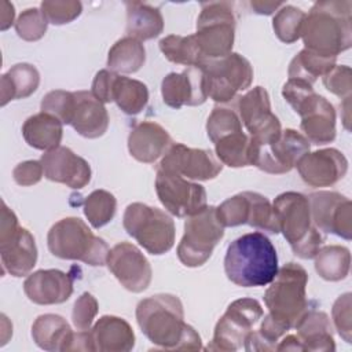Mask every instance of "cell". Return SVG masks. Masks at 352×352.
Here are the masks:
<instances>
[{
    "label": "cell",
    "instance_id": "9a60e30c",
    "mask_svg": "<svg viewBox=\"0 0 352 352\" xmlns=\"http://www.w3.org/2000/svg\"><path fill=\"white\" fill-rule=\"evenodd\" d=\"M158 168L187 180H212L221 172L223 164L212 150L191 148L183 143H172Z\"/></svg>",
    "mask_w": 352,
    "mask_h": 352
},
{
    "label": "cell",
    "instance_id": "484cf974",
    "mask_svg": "<svg viewBox=\"0 0 352 352\" xmlns=\"http://www.w3.org/2000/svg\"><path fill=\"white\" fill-rule=\"evenodd\" d=\"M91 334L95 344V351L99 352H128L135 346V333L131 324L118 316H100Z\"/></svg>",
    "mask_w": 352,
    "mask_h": 352
},
{
    "label": "cell",
    "instance_id": "ee69618b",
    "mask_svg": "<svg viewBox=\"0 0 352 352\" xmlns=\"http://www.w3.org/2000/svg\"><path fill=\"white\" fill-rule=\"evenodd\" d=\"M48 23L65 25L74 21L82 11V6L77 0H47L40 6Z\"/></svg>",
    "mask_w": 352,
    "mask_h": 352
},
{
    "label": "cell",
    "instance_id": "4fadbf2b",
    "mask_svg": "<svg viewBox=\"0 0 352 352\" xmlns=\"http://www.w3.org/2000/svg\"><path fill=\"white\" fill-rule=\"evenodd\" d=\"M241 122L249 132V136L260 146H268L276 142L282 133L278 117L271 111L270 95L263 87H254L236 102Z\"/></svg>",
    "mask_w": 352,
    "mask_h": 352
},
{
    "label": "cell",
    "instance_id": "1f68e13d",
    "mask_svg": "<svg viewBox=\"0 0 352 352\" xmlns=\"http://www.w3.org/2000/svg\"><path fill=\"white\" fill-rule=\"evenodd\" d=\"M40 84L38 70L29 63H16L1 76V106L12 99L30 96Z\"/></svg>",
    "mask_w": 352,
    "mask_h": 352
},
{
    "label": "cell",
    "instance_id": "2e32d148",
    "mask_svg": "<svg viewBox=\"0 0 352 352\" xmlns=\"http://www.w3.org/2000/svg\"><path fill=\"white\" fill-rule=\"evenodd\" d=\"M307 198L312 221L318 230L346 241L352 238V204L346 197L336 191H318Z\"/></svg>",
    "mask_w": 352,
    "mask_h": 352
},
{
    "label": "cell",
    "instance_id": "52a82bcc",
    "mask_svg": "<svg viewBox=\"0 0 352 352\" xmlns=\"http://www.w3.org/2000/svg\"><path fill=\"white\" fill-rule=\"evenodd\" d=\"M122 224L128 235L135 238L150 254H164L175 245V223L168 213L158 208L142 202L129 204L124 212Z\"/></svg>",
    "mask_w": 352,
    "mask_h": 352
},
{
    "label": "cell",
    "instance_id": "bcb514c9",
    "mask_svg": "<svg viewBox=\"0 0 352 352\" xmlns=\"http://www.w3.org/2000/svg\"><path fill=\"white\" fill-rule=\"evenodd\" d=\"M98 301L96 298L85 292L74 302L72 311V322L77 330H89L95 316L98 315Z\"/></svg>",
    "mask_w": 352,
    "mask_h": 352
},
{
    "label": "cell",
    "instance_id": "6da1fadb",
    "mask_svg": "<svg viewBox=\"0 0 352 352\" xmlns=\"http://www.w3.org/2000/svg\"><path fill=\"white\" fill-rule=\"evenodd\" d=\"M136 320L143 334L166 351H199L202 341L195 329L184 322L183 304L177 296L161 293L136 305Z\"/></svg>",
    "mask_w": 352,
    "mask_h": 352
},
{
    "label": "cell",
    "instance_id": "ab89813d",
    "mask_svg": "<svg viewBox=\"0 0 352 352\" xmlns=\"http://www.w3.org/2000/svg\"><path fill=\"white\" fill-rule=\"evenodd\" d=\"M246 194L249 198V217L246 224L271 234L280 232L274 206L268 198L253 191H246Z\"/></svg>",
    "mask_w": 352,
    "mask_h": 352
},
{
    "label": "cell",
    "instance_id": "f907efd6",
    "mask_svg": "<svg viewBox=\"0 0 352 352\" xmlns=\"http://www.w3.org/2000/svg\"><path fill=\"white\" fill-rule=\"evenodd\" d=\"M117 76H118L117 73H114L109 69H103L96 73V76L92 81L91 92L102 103L113 102V85H114Z\"/></svg>",
    "mask_w": 352,
    "mask_h": 352
},
{
    "label": "cell",
    "instance_id": "836d02e7",
    "mask_svg": "<svg viewBox=\"0 0 352 352\" xmlns=\"http://www.w3.org/2000/svg\"><path fill=\"white\" fill-rule=\"evenodd\" d=\"M315 258V271L329 282H338L348 276L351 268V253L341 245L320 248Z\"/></svg>",
    "mask_w": 352,
    "mask_h": 352
},
{
    "label": "cell",
    "instance_id": "277c9868",
    "mask_svg": "<svg viewBox=\"0 0 352 352\" xmlns=\"http://www.w3.org/2000/svg\"><path fill=\"white\" fill-rule=\"evenodd\" d=\"M272 206L279 231L293 253L304 260L314 258L324 242V235L312 221L308 198L301 192L286 191L275 198Z\"/></svg>",
    "mask_w": 352,
    "mask_h": 352
},
{
    "label": "cell",
    "instance_id": "f6af8a7d",
    "mask_svg": "<svg viewBox=\"0 0 352 352\" xmlns=\"http://www.w3.org/2000/svg\"><path fill=\"white\" fill-rule=\"evenodd\" d=\"M74 103V94L63 89H54L44 95L41 100V111L58 117L63 124L70 122V116Z\"/></svg>",
    "mask_w": 352,
    "mask_h": 352
},
{
    "label": "cell",
    "instance_id": "d4e9b609",
    "mask_svg": "<svg viewBox=\"0 0 352 352\" xmlns=\"http://www.w3.org/2000/svg\"><path fill=\"white\" fill-rule=\"evenodd\" d=\"M172 143L168 131L154 121L136 124L128 136L129 154L144 164H153L164 157Z\"/></svg>",
    "mask_w": 352,
    "mask_h": 352
},
{
    "label": "cell",
    "instance_id": "ba28073f",
    "mask_svg": "<svg viewBox=\"0 0 352 352\" xmlns=\"http://www.w3.org/2000/svg\"><path fill=\"white\" fill-rule=\"evenodd\" d=\"M235 22L231 3L212 1L202 4L194 36L205 59H217L231 54Z\"/></svg>",
    "mask_w": 352,
    "mask_h": 352
},
{
    "label": "cell",
    "instance_id": "7dc6e473",
    "mask_svg": "<svg viewBox=\"0 0 352 352\" xmlns=\"http://www.w3.org/2000/svg\"><path fill=\"white\" fill-rule=\"evenodd\" d=\"M323 85L338 98H349L352 92V70L349 66H334L323 76Z\"/></svg>",
    "mask_w": 352,
    "mask_h": 352
},
{
    "label": "cell",
    "instance_id": "7c38bea8",
    "mask_svg": "<svg viewBox=\"0 0 352 352\" xmlns=\"http://www.w3.org/2000/svg\"><path fill=\"white\" fill-rule=\"evenodd\" d=\"M263 315V308L254 298L232 301L216 323L212 342L206 349L232 352L242 348Z\"/></svg>",
    "mask_w": 352,
    "mask_h": 352
},
{
    "label": "cell",
    "instance_id": "8d00e7d4",
    "mask_svg": "<svg viewBox=\"0 0 352 352\" xmlns=\"http://www.w3.org/2000/svg\"><path fill=\"white\" fill-rule=\"evenodd\" d=\"M336 59L334 56H323L304 48L292 59L287 70L289 78L302 80L312 85L318 77H323L336 66Z\"/></svg>",
    "mask_w": 352,
    "mask_h": 352
},
{
    "label": "cell",
    "instance_id": "f546056e",
    "mask_svg": "<svg viewBox=\"0 0 352 352\" xmlns=\"http://www.w3.org/2000/svg\"><path fill=\"white\" fill-rule=\"evenodd\" d=\"M216 157L223 165L242 168L256 164L258 144L243 131L223 136L214 143Z\"/></svg>",
    "mask_w": 352,
    "mask_h": 352
},
{
    "label": "cell",
    "instance_id": "cb8c5ba5",
    "mask_svg": "<svg viewBox=\"0 0 352 352\" xmlns=\"http://www.w3.org/2000/svg\"><path fill=\"white\" fill-rule=\"evenodd\" d=\"M69 125L87 138L96 139L104 135L109 126V114L104 104L89 91H76Z\"/></svg>",
    "mask_w": 352,
    "mask_h": 352
},
{
    "label": "cell",
    "instance_id": "44dd1931",
    "mask_svg": "<svg viewBox=\"0 0 352 352\" xmlns=\"http://www.w3.org/2000/svg\"><path fill=\"white\" fill-rule=\"evenodd\" d=\"M162 100L172 109L199 106L208 99L205 74L201 67L190 66L182 73H169L161 82Z\"/></svg>",
    "mask_w": 352,
    "mask_h": 352
},
{
    "label": "cell",
    "instance_id": "8992f818",
    "mask_svg": "<svg viewBox=\"0 0 352 352\" xmlns=\"http://www.w3.org/2000/svg\"><path fill=\"white\" fill-rule=\"evenodd\" d=\"M47 245L55 257L82 261L92 267L104 265L110 250L107 243L94 235L78 217H65L56 221L48 231Z\"/></svg>",
    "mask_w": 352,
    "mask_h": 352
},
{
    "label": "cell",
    "instance_id": "3957f363",
    "mask_svg": "<svg viewBox=\"0 0 352 352\" xmlns=\"http://www.w3.org/2000/svg\"><path fill=\"white\" fill-rule=\"evenodd\" d=\"M276 249L267 235L254 231L232 241L226 252L224 272L241 287L267 286L278 272Z\"/></svg>",
    "mask_w": 352,
    "mask_h": 352
},
{
    "label": "cell",
    "instance_id": "ffe728a7",
    "mask_svg": "<svg viewBox=\"0 0 352 352\" xmlns=\"http://www.w3.org/2000/svg\"><path fill=\"white\" fill-rule=\"evenodd\" d=\"M296 166L308 186L329 187L346 175L348 160L337 148H322L304 154Z\"/></svg>",
    "mask_w": 352,
    "mask_h": 352
},
{
    "label": "cell",
    "instance_id": "f5cc1de1",
    "mask_svg": "<svg viewBox=\"0 0 352 352\" xmlns=\"http://www.w3.org/2000/svg\"><path fill=\"white\" fill-rule=\"evenodd\" d=\"M275 351H304V346L297 336L287 334L279 340Z\"/></svg>",
    "mask_w": 352,
    "mask_h": 352
},
{
    "label": "cell",
    "instance_id": "5bb4252c",
    "mask_svg": "<svg viewBox=\"0 0 352 352\" xmlns=\"http://www.w3.org/2000/svg\"><path fill=\"white\" fill-rule=\"evenodd\" d=\"M155 191L160 202L176 217H188L206 205V190L176 173L157 169Z\"/></svg>",
    "mask_w": 352,
    "mask_h": 352
},
{
    "label": "cell",
    "instance_id": "30bf717a",
    "mask_svg": "<svg viewBox=\"0 0 352 352\" xmlns=\"http://www.w3.org/2000/svg\"><path fill=\"white\" fill-rule=\"evenodd\" d=\"M198 67L205 74L208 98L216 103L231 102L239 91L248 89L253 81L250 62L238 52L217 59H206Z\"/></svg>",
    "mask_w": 352,
    "mask_h": 352
},
{
    "label": "cell",
    "instance_id": "4316f807",
    "mask_svg": "<svg viewBox=\"0 0 352 352\" xmlns=\"http://www.w3.org/2000/svg\"><path fill=\"white\" fill-rule=\"evenodd\" d=\"M297 337L304 351H334L333 326L327 314L318 309H307L294 324Z\"/></svg>",
    "mask_w": 352,
    "mask_h": 352
},
{
    "label": "cell",
    "instance_id": "ac0fdd59",
    "mask_svg": "<svg viewBox=\"0 0 352 352\" xmlns=\"http://www.w3.org/2000/svg\"><path fill=\"white\" fill-rule=\"evenodd\" d=\"M308 139L296 129L282 131L279 139L268 146H260L254 166L265 173L282 175L290 172L297 161L309 153Z\"/></svg>",
    "mask_w": 352,
    "mask_h": 352
},
{
    "label": "cell",
    "instance_id": "83f0119b",
    "mask_svg": "<svg viewBox=\"0 0 352 352\" xmlns=\"http://www.w3.org/2000/svg\"><path fill=\"white\" fill-rule=\"evenodd\" d=\"M25 142L37 150L50 151L59 147L63 136V122L45 111L30 116L22 125Z\"/></svg>",
    "mask_w": 352,
    "mask_h": 352
},
{
    "label": "cell",
    "instance_id": "e0dca14e",
    "mask_svg": "<svg viewBox=\"0 0 352 352\" xmlns=\"http://www.w3.org/2000/svg\"><path fill=\"white\" fill-rule=\"evenodd\" d=\"M106 264L117 280L132 293H142L151 283V265L133 243L120 242L114 245L109 250Z\"/></svg>",
    "mask_w": 352,
    "mask_h": 352
},
{
    "label": "cell",
    "instance_id": "5b68a950",
    "mask_svg": "<svg viewBox=\"0 0 352 352\" xmlns=\"http://www.w3.org/2000/svg\"><path fill=\"white\" fill-rule=\"evenodd\" d=\"M307 283L308 274L300 264L287 263L280 267L264 293L267 315L287 330L294 327L308 309Z\"/></svg>",
    "mask_w": 352,
    "mask_h": 352
},
{
    "label": "cell",
    "instance_id": "7a4b0ae2",
    "mask_svg": "<svg viewBox=\"0 0 352 352\" xmlns=\"http://www.w3.org/2000/svg\"><path fill=\"white\" fill-rule=\"evenodd\" d=\"M352 3L348 0L316 1L305 14L301 38L305 50L334 56L352 45Z\"/></svg>",
    "mask_w": 352,
    "mask_h": 352
},
{
    "label": "cell",
    "instance_id": "681fc988",
    "mask_svg": "<svg viewBox=\"0 0 352 352\" xmlns=\"http://www.w3.org/2000/svg\"><path fill=\"white\" fill-rule=\"evenodd\" d=\"M44 176V168L41 161L29 160L18 164L12 170V177L18 186L28 187L37 184Z\"/></svg>",
    "mask_w": 352,
    "mask_h": 352
},
{
    "label": "cell",
    "instance_id": "f1b7e54d",
    "mask_svg": "<svg viewBox=\"0 0 352 352\" xmlns=\"http://www.w3.org/2000/svg\"><path fill=\"white\" fill-rule=\"evenodd\" d=\"M73 334L66 319L55 314L40 315L32 324L33 341L38 348L50 352H67Z\"/></svg>",
    "mask_w": 352,
    "mask_h": 352
},
{
    "label": "cell",
    "instance_id": "f35d334b",
    "mask_svg": "<svg viewBox=\"0 0 352 352\" xmlns=\"http://www.w3.org/2000/svg\"><path fill=\"white\" fill-rule=\"evenodd\" d=\"M305 12L294 6L283 4L272 18V28L276 37L286 43H296L301 37V28Z\"/></svg>",
    "mask_w": 352,
    "mask_h": 352
},
{
    "label": "cell",
    "instance_id": "d590c367",
    "mask_svg": "<svg viewBox=\"0 0 352 352\" xmlns=\"http://www.w3.org/2000/svg\"><path fill=\"white\" fill-rule=\"evenodd\" d=\"M113 102L125 114L136 116L148 102V89L142 81L118 74L113 85Z\"/></svg>",
    "mask_w": 352,
    "mask_h": 352
},
{
    "label": "cell",
    "instance_id": "4dcf8cb0",
    "mask_svg": "<svg viewBox=\"0 0 352 352\" xmlns=\"http://www.w3.org/2000/svg\"><path fill=\"white\" fill-rule=\"evenodd\" d=\"M126 34L139 41L151 40L164 30V18L157 7L126 1Z\"/></svg>",
    "mask_w": 352,
    "mask_h": 352
},
{
    "label": "cell",
    "instance_id": "9c48e42d",
    "mask_svg": "<svg viewBox=\"0 0 352 352\" xmlns=\"http://www.w3.org/2000/svg\"><path fill=\"white\" fill-rule=\"evenodd\" d=\"M186 219L184 234L176 253L183 265L201 267L209 260L214 246L224 236V227L217 219L216 206H205Z\"/></svg>",
    "mask_w": 352,
    "mask_h": 352
},
{
    "label": "cell",
    "instance_id": "74e56055",
    "mask_svg": "<svg viewBox=\"0 0 352 352\" xmlns=\"http://www.w3.org/2000/svg\"><path fill=\"white\" fill-rule=\"evenodd\" d=\"M116 209L117 199L106 190H95L84 201V214L94 228H100L110 223Z\"/></svg>",
    "mask_w": 352,
    "mask_h": 352
},
{
    "label": "cell",
    "instance_id": "60d3db41",
    "mask_svg": "<svg viewBox=\"0 0 352 352\" xmlns=\"http://www.w3.org/2000/svg\"><path fill=\"white\" fill-rule=\"evenodd\" d=\"M242 131V122L236 111L228 107L216 106L206 121L208 138L212 143H216L226 135Z\"/></svg>",
    "mask_w": 352,
    "mask_h": 352
},
{
    "label": "cell",
    "instance_id": "816d5d0a",
    "mask_svg": "<svg viewBox=\"0 0 352 352\" xmlns=\"http://www.w3.org/2000/svg\"><path fill=\"white\" fill-rule=\"evenodd\" d=\"M283 4L285 3L282 1H257V0L250 1L253 11L260 15H271L275 10L280 8Z\"/></svg>",
    "mask_w": 352,
    "mask_h": 352
},
{
    "label": "cell",
    "instance_id": "603a6c76",
    "mask_svg": "<svg viewBox=\"0 0 352 352\" xmlns=\"http://www.w3.org/2000/svg\"><path fill=\"white\" fill-rule=\"evenodd\" d=\"M23 292L38 305L62 304L73 294V276L60 270H38L28 275Z\"/></svg>",
    "mask_w": 352,
    "mask_h": 352
},
{
    "label": "cell",
    "instance_id": "d6986e66",
    "mask_svg": "<svg viewBox=\"0 0 352 352\" xmlns=\"http://www.w3.org/2000/svg\"><path fill=\"white\" fill-rule=\"evenodd\" d=\"M293 109L301 117L300 128L309 143L327 144L336 139V110L326 98L312 91Z\"/></svg>",
    "mask_w": 352,
    "mask_h": 352
},
{
    "label": "cell",
    "instance_id": "7bdbcfd3",
    "mask_svg": "<svg viewBox=\"0 0 352 352\" xmlns=\"http://www.w3.org/2000/svg\"><path fill=\"white\" fill-rule=\"evenodd\" d=\"M48 21L38 8L25 10L15 22L16 34L25 41H37L47 32Z\"/></svg>",
    "mask_w": 352,
    "mask_h": 352
},
{
    "label": "cell",
    "instance_id": "e575fe53",
    "mask_svg": "<svg viewBox=\"0 0 352 352\" xmlns=\"http://www.w3.org/2000/svg\"><path fill=\"white\" fill-rule=\"evenodd\" d=\"M160 50L168 60L176 65L201 66L206 59L202 56L194 34H169L160 40Z\"/></svg>",
    "mask_w": 352,
    "mask_h": 352
},
{
    "label": "cell",
    "instance_id": "7402d4cb",
    "mask_svg": "<svg viewBox=\"0 0 352 352\" xmlns=\"http://www.w3.org/2000/svg\"><path fill=\"white\" fill-rule=\"evenodd\" d=\"M44 176L55 183H62L70 188H82L91 182V166L69 147L59 146L41 155Z\"/></svg>",
    "mask_w": 352,
    "mask_h": 352
},
{
    "label": "cell",
    "instance_id": "b9f144b4",
    "mask_svg": "<svg viewBox=\"0 0 352 352\" xmlns=\"http://www.w3.org/2000/svg\"><path fill=\"white\" fill-rule=\"evenodd\" d=\"M216 214L223 227L246 224L249 217V198L246 191L227 198L216 208Z\"/></svg>",
    "mask_w": 352,
    "mask_h": 352
},
{
    "label": "cell",
    "instance_id": "db71d44e",
    "mask_svg": "<svg viewBox=\"0 0 352 352\" xmlns=\"http://www.w3.org/2000/svg\"><path fill=\"white\" fill-rule=\"evenodd\" d=\"M14 16H15V11H14V6L8 1H3L1 3V22H0V29L1 30H7L12 22H14Z\"/></svg>",
    "mask_w": 352,
    "mask_h": 352
},
{
    "label": "cell",
    "instance_id": "c3c4849f",
    "mask_svg": "<svg viewBox=\"0 0 352 352\" xmlns=\"http://www.w3.org/2000/svg\"><path fill=\"white\" fill-rule=\"evenodd\" d=\"M333 322L336 330L338 331L340 337L344 338L348 344L352 340V323H351V293H345L340 296L331 309Z\"/></svg>",
    "mask_w": 352,
    "mask_h": 352
},
{
    "label": "cell",
    "instance_id": "d6a6232c",
    "mask_svg": "<svg viewBox=\"0 0 352 352\" xmlns=\"http://www.w3.org/2000/svg\"><path fill=\"white\" fill-rule=\"evenodd\" d=\"M146 60V50L142 41L133 37H122L117 40L109 50L107 67L114 73H136Z\"/></svg>",
    "mask_w": 352,
    "mask_h": 352
},
{
    "label": "cell",
    "instance_id": "8fae6325",
    "mask_svg": "<svg viewBox=\"0 0 352 352\" xmlns=\"http://www.w3.org/2000/svg\"><path fill=\"white\" fill-rule=\"evenodd\" d=\"M0 226V256L3 270L15 278L29 275L37 261V246L34 236L18 224L15 213L1 204Z\"/></svg>",
    "mask_w": 352,
    "mask_h": 352
}]
</instances>
